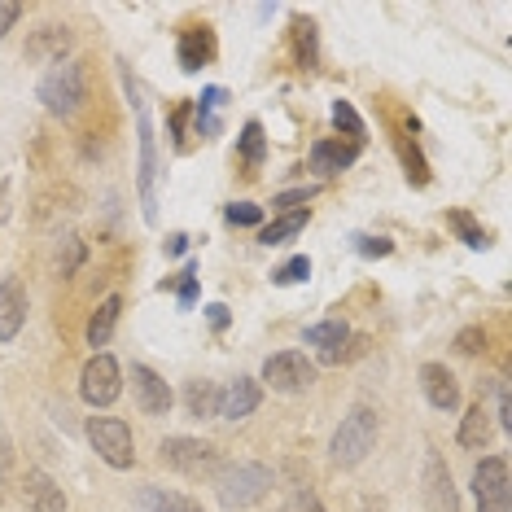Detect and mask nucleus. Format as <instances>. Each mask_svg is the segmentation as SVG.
I'll list each match as a JSON object with an SVG mask.
<instances>
[{
    "instance_id": "nucleus-10",
    "label": "nucleus",
    "mask_w": 512,
    "mask_h": 512,
    "mask_svg": "<svg viewBox=\"0 0 512 512\" xmlns=\"http://www.w3.org/2000/svg\"><path fill=\"white\" fill-rule=\"evenodd\" d=\"M259 403H263V386L254 377H237V381H228L224 390H219V421H246V416L259 412Z\"/></svg>"
},
{
    "instance_id": "nucleus-20",
    "label": "nucleus",
    "mask_w": 512,
    "mask_h": 512,
    "mask_svg": "<svg viewBox=\"0 0 512 512\" xmlns=\"http://www.w3.org/2000/svg\"><path fill=\"white\" fill-rule=\"evenodd\" d=\"M119 311H123L119 294H110V298L97 302V311H92V320H88V346H110L114 324H119Z\"/></svg>"
},
{
    "instance_id": "nucleus-11",
    "label": "nucleus",
    "mask_w": 512,
    "mask_h": 512,
    "mask_svg": "<svg viewBox=\"0 0 512 512\" xmlns=\"http://www.w3.org/2000/svg\"><path fill=\"white\" fill-rule=\"evenodd\" d=\"M425 512H460L456 482H451V469L442 464L438 451H429L425 460Z\"/></svg>"
},
{
    "instance_id": "nucleus-14",
    "label": "nucleus",
    "mask_w": 512,
    "mask_h": 512,
    "mask_svg": "<svg viewBox=\"0 0 512 512\" xmlns=\"http://www.w3.org/2000/svg\"><path fill=\"white\" fill-rule=\"evenodd\" d=\"M75 49V36H71V27L66 22H44V27L31 31V40H27V57L31 62H66V53Z\"/></svg>"
},
{
    "instance_id": "nucleus-16",
    "label": "nucleus",
    "mask_w": 512,
    "mask_h": 512,
    "mask_svg": "<svg viewBox=\"0 0 512 512\" xmlns=\"http://www.w3.org/2000/svg\"><path fill=\"white\" fill-rule=\"evenodd\" d=\"M22 499L31 512H66V491L44 469H27L22 477Z\"/></svg>"
},
{
    "instance_id": "nucleus-7",
    "label": "nucleus",
    "mask_w": 512,
    "mask_h": 512,
    "mask_svg": "<svg viewBox=\"0 0 512 512\" xmlns=\"http://www.w3.org/2000/svg\"><path fill=\"white\" fill-rule=\"evenodd\" d=\"M158 460L167 464V469H176V473H189V477H215L219 469V451L211 447V442H202V438H167L158 447Z\"/></svg>"
},
{
    "instance_id": "nucleus-31",
    "label": "nucleus",
    "mask_w": 512,
    "mask_h": 512,
    "mask_svg": "<svg viewBox=\"0 0 512 512\" xmlns=\"http://www.w3.org/2000/svg\"><path fill=\"white\" fill-rule=\"evenodd\" d=\"M307 276H311V259H307V254H294V259L281 263V267L272 272V285H281V289H285V285H302Z\"/></svg>"
},
{
    "instance_id": "nucleus-9",
    "label": "nucleus",
    "mask_w": 512,
    "mask_h": 512,
    "mask_svg": "<svg viewBox=\"0 0 512 512\" xmlns=\"http://www.w3.org/2000/svg\"><path fill=\"white\" fill-rule=\"evenodd\" d=\"M263 381L276 394H302L316 381V364L302 351H276V355H267V364H263Z\"/></svg>"
},
{
    "instance_id": "nucleus-1",
    "label": "nucleus",
    "mask_w": 512,
    "mask_h": 512,
    "mask_svg": "<svg viewBox=\"0 0 512 512\" xmlns=\"http://www.w3.org/2000/svg\"><path fill=\"white\" fill-rule=\"evenodd\" d=\"M211 482H215V499L228 512H246V508H254V504H263L267 499V491L276 486V473L267 469V464L237 460V464H219Z\"/></svg>"
},
{
    "instance_id": "nucleus-23",
    "label": "nucleus",
    "mask_w": 512,
    "mask_h": 512,
    "mask_svg": "<svg viewBox=\"0 0 512 512\" xmlns=\"http://www.w3.org/2000/svg\"><path fill=\"white\" fill-rule=\"evenodd\" d=\"M141 508L145 512H206L197 499L180 495V491H167V486H145V491H141Z\"/></svg>"
},
{
    "instance_id": "nucleus-22",
    "label": "nucleus",
    "mask_w": 512,
    "mask_h": 512,
    "mask_svg": "<svg viewBox=\"0 0 512 512\" xmlns=\"http://www.w3.org/2000/svg\"><path fill=\"white\" fill-rule=\"evenodd\" d=\"M486 438H491V412H486L482 403H473L469 412L460 416V434H456V442H460V447H469V451H482V447H486Z\"/></svg>"
},
{
    "instance_id": "nucleus-35",
    "label": "nucleus",
    "mask_w": 512,
    "mask_h": 512,
    "mask_svg": "<svg viewBox=\"0 0 512 512\" xmlns=\"http://www.w3.org/2000/svg\"><path fill=\"white\" fill-rule=\"evenodd\" d=\"M276 512H324V504H320V495H316V491H307V486H298V491L289 495V499H285V504L276 508Z\"/></svg>"
},
{
    "instance_id": "nucleus-41",
    "label": "nucleus",
    "mask_w": 512,
    "mask_h": 512,
    "mask_svg": "<svg viewBox=\"0 0 512 512\" xmlns=\"http://www.w3.org/2000/svg\"><path fill=\"white\" fill-rule=\"evenodd\" d=\"M189 114H193V106H180L176 114H171V136L184 145V123H189Z\"/></svg>"
},
{
    "instance_id": "nucleus-6",
    "label": "nucleus",
    "mask_w": 512,
    "mask_h": 512,
    "mask_svg": "<svg viewBox=\"0 0 512 512\" xmlns=\"http://www.w3.org/2000/svg\"><path fill=\"white\" fill-rule=\"evenodd\" d=\"M123 394V368L119 359L97 351L84 364V372H79V399H84L88 407H110L114 399Z\"/></svg>"
},
{
    "instance_id": "nucleus-44",
    "label": "nucleus",
    "mask_w": 512,
    "mask_h": 512,
    "mask_svg": "<svg viewBox=\"0 0 512 512\" xmlns=\"http://www.w3.org/2000/svg\"><path fill=\"white\" fill-rule=\"evenodd\" d=\"M5 219H9V180L0 184V224H5Z\"/></svg>"
},
{
    "instance_id": "nucleus-12",
    "label": "nucleus",
    "mask_w": 512,
    "mask_h": 512,
    "mask_svg": "<svg viewBox=\"0 0 512 512\" xmlns=\"http://www.w3.org/2000/svg\"><path fill=\"white\" fill-rule=\"evenodd\" d=\"M27 311H31V298H27V285L18 276H5L0 281V342H14L27 324Z\"/></svg>"
},
{
    "instance_id": "nucleus-24",
    "label": "nucleus",
    "mask_w": 512,
    "mask_h": 512,
    "mask_svg": "<svg viewBox=\"0 0 512 512\" xmlns=\"http://www.w3.org/2000/svg\"><path fill=\"white\" fill-rule=\"evenodd\" d=\"M228 106V92L224 88H206L193 106V119H197V136H219V110Z\"/></svg>"
},
{
    "instance_id": "nucleus-38",
    "label": "nucleus",
    "mask_w": 512,
    "mask_h": 512,
    "mask_svg": "<svg viewBox=\"0 0 512 512\" xmlns=\"http://www.w3.org/2000/svg\"><path fill=\"white\" fill-rule=\"evenodd\" d=\"M355 250L364 254V259H386V254L394 250L386 237H355Z\"/></svg>"
},
{
    "instance_id": "nucleus-42",
    "label": "nucleus",
    "mask_w": 512,
    "mask_h": 512,
    "mask_svg": "<svg viewBox=\"0 0 512 512\" xmlns=\"http://www.w3.org/2000/svg\"><path fill=\"white\" fill-rule=\"evenodd\" d=\"M206 316H211V329H228V307H224V302H211V307H206Z\"/></svg>"
},
{
    "instance_id": "nucleus-19",
    "label": "nucleus",
    "mask_w": 512,
    "mask_h": 512,
    "mask_svg": "<svg viewBox=\"0 0 512 512\" xmlns=\"http://www.w3.org/2000/svg\"><path fill=\"white\" fill-rule=\"evenodd\" d=\"M359 158V145H342V141H316L311 145V171L320 176H337Z\"/></svg>"
},
{
    "instance_id": "nucleus-3",
    "label": "nucleus",
    "mask_w": 512,
    "mask_h": 512,
    "mask_svg": "<svg viewBox=\"0 0 512 512\" xmlns=\"http://www.w3.org/2000/svg\"><path fill=\"white\" fill-rule=\"evenodd\" d=\"M36 97L44 101V110H49L53 119H75L79 106H84V97H88V75H84V62H75V57H66V62H57L53 71L40 79Z\"/></svg>"
},
{
    "instance_id": "nucleus-32",
    "label": "nucleus",
    "mask_w": 512,
    "mask_h": 512,
    "mask_svg": "<svg viewBox=\"0 0 512 512\" xmlns=\"http://www.w3.org/2000/svg\"><path fill=\"white\" fill-rule=\"evenodd\" d=\"M320 193V184H307V189H289V193H276L272 197V211L276 215H289V211H307V202Z\"/></svg>"
},
{
    "instance_id": "nucleus-37",
    "label": "nucleus",
    "mask_w": 512,
    "mask_h": 512,
    "mask_svg": "<svg viewBox=\"0 0 512 512\" xmlns=\"http://www.w3.org/2000/svg\"><path fill=\"white\" fill-rule=\"evenodd\" d=\"M456 351L460 355H482L486 351V333L482 329H460L456 333Z\"/></svg>"
},
{
    "instance_id": "nucleus-5",
    "label": "nucleus",
    "mask_w": 512,
    "mask_h": 512,
    "mask_svg": "<svg viewBox=\"0 0 512 512\" xmlns=\"http://www.w3.org/2000/svg\"><path fill=\"white\" fill-rule=\"evenodd\" d=\"M88 442H92V451L110 464V469L123 473V469H132L136 464V438H132V429H127V421H119V416H92L88 421Z\"/></svg>"
},
{
    "instance_id": "nucleus-34",
    "label": "nucleus",
    "mask_w": 512,
    "mask_h": 512,
    "mask_svg": "<svg viewBox=\"0 0 512 512\" xmlns=\"http://www.w3.org/2000/svg\"><path fill=\"white\" fill-rule=\"evenodd\" d=\"M224 219L232 228H259V219H263V206H254V202H232Z\"/></svg>"
},
{
    "instance_id": "nucleus-40",
    "label": "nucleus",
    "mask_w": 512,
    "mask_h": 512,
    "mask_svg": "<svg viewBox=\"0 0 512 512\" xmlns=\"http://www.w3.org/2000/svg\"><path fill=\"white\" fill-rule=\"evenodd\" d=\"M495 399H499V429H512V416H508V381L495 386Z\"/></svg>"
},
{
    "instance_id": "nucleus-28",
    "label": "nucleus",
    "mask_w": 512,
    "mask_h": 512,
    "mask_svg": "<svg viewBox=\"0 0 512 512\" xmlns=\"http://www.w3.org/2000/svg\"><path fill=\"white\" fill-rule=\"evenodd\" d=\"M333 127H337V132H346V141H351V145L364 149V141H368V136H364V119L355 114L351 101H333Z\"/></svg>"
},
{
    "instance_id": "nucleus-43",
    "label": "nucleus",
    "mask_w": 512,
    "mask_h": 512,
    "mask_svg": "<svg viewBox=\"0 0 512 512\" xmlns=\"http://www.w3.org/2000/svg\"><path fill=\"white\" fill-rule=\"evenodd\" d=\"M184 250H189V237H184V232H171V237H167V254L176 259V254H184Z\"/></svg>"
},
{
    "instance_id": "nucleus-36",
    "label": "nucleus",
    "mask_w": 512,
    "mask_h": 512,
    "mask_svg": "<svg viewBox=\"0 0 512 512\" xmlns=\"http://www.w3.org/2000/svg\"><path fill=\"white\" fill-rule=\"evenodd\" d=\"M9 473H14V442L0 429V504H5V495H9Z\"/></svg>"
},
{
    "instance_id": "nucleus-29",
    "label": "nucleus",
    "mask_w": 512,
    "mask_h": 512,
    "mask_svg": "<svg viewBox=\"0 0 512 512\" xmlns=\"http://www.w3.org/2000/svg\"><path fill=\"white\" fill-rule=\"evenodd\" d=\"M88 259V246H84V237H62V246H57V276H75L79 267H84Z\"/></svg>"
},
{
    "instance_id": "nucleus-30",
    "label": "nucleus",
    "mask_w": 512,
    "mask_h": 512,
    "mask_svg": "<svg viewBox=\"0 0 512 512\" xmlns=\"http://www.w3.org/2000/svg\"><path fill=\"white\" fill-rule=\"evenodd\" d=\"M447 219H451V228L460 232V241H464V246H469V250H486V246H491V237H486V228H482V224H473V215L451 211Z\"/></svg>"
},
{
    "instance_id": "nucleus-26",
    "label": "nucleus",
    "mask_w": 512,
    "mask_h": 512,
    "mask_svg": "<svg viewBox=\"0 0 512 512\" xmlns=\"http://www.w3.org/2000/svg\"><path fill=\"white\" fill-rule=\"evenodd\" d=\"M307 219H311V211H289V215H276L272 224H267L263 232H259V241L263 246H285V241H294L302 228H307Z\"/></svg>"
},
{
    "instance_id": "nucleus-27",
    "label": "nucleus",
    "mask_w": 512,
    "mask_h": 512,
    "mask_svg": "<svg viewBox=\"0 0 512 512\" xmlns=\"http://www.w3.org/2000/svg\"><path fill=\"white\" fill-rule=\"evenodd\" d=\"M263 149H267L263 123H259V119H250L246 127H241V162H246V171H250V176L263 167Z\"/></svg>"
},
{
    "instance_id": "nucleus-4",
    "label": "nucleus",
    "mask_w": 512,
    "mask_h": 512,
    "mask_svg": "<svg viewBox=\"0 0 512 512\" xmlns=\"http://www.w3.org/2000/svg\"><path fill=\"white\" fill-rule=\"evenodd\" d=\"M123 88L132 97V110H136V136H141V206H145V219L154 224L158 219V193H154V180H158V141H154V119H149L145 101H141V88L132 84V75H123Z\"/></svg>"
},
{
    "instance_id": "nucleus-25",
    "label": "nucleus",
    "mask_w": 512,
    "mask_h": 512,
    "mask_svg": "<svg viewBox=\"0 0 512 512\" xmlns=\"http://www.w3.org/2000/svg\"><path fill=\"white\" fill-rule=\"evenodd\" d=\"M294 57L302 71H311L320 62V31L311 18H294Z\"/></svg>"
},
{
    "instance_id": "nucleus-39",
    "label": "nucleus",
    "mask_w": 512,
    "mask_h": 512,
    "mask_svg": "<svg viewBox=\"0 0 512 512\" xmlns=\"http://www.w3.org/2000/svg\"><path fill=\"white\" fill-rule=\"evenodd\" d=\"M18 18H22V5H18V0H0V40H5L9 31L18 27Z\"/></svg>"
},
{
    "instance_id": "nucleus-8",
    "label": "nucleus",
    "mask_w": 512,
    "mask_h": 512,
    "mask_svg": "<svg viewBox=\"0 0 512 512\" xmlns=\"http://www.w3.org/2000/svg\"><path fill=\"white\" fill-rule=\"evenodd\" d=\"M473 499L477 512H512V482L504 456H486L473 469Z\"/></svg>"
},
{
    "instance_id": "nucleus-13",
    "label": "nucleus",
    "mask_w": 512,
    "mask_h": 512,
    "mask_svg": "<svg viewBox=\"0 0 512 512\" xmlns=\"http://www.w3.org/2000/svg\"><path fill=\"white\" fill-rule=\"evenodd\" d=\"M132 399L145 416H167L171 412V386L145 364H132Z\"/></svg>"
},
{
    "instance_id": "nucleus-2",
    "label": "nucleus",
    "mask_w": 512,
    "mask_h": 512,
    "mask_svg": "<svg viewBox=\"0 0 512 512\" xmlns=\"http://www.w3.org/2000/svg\"><path fill=\"white\" fill-rule=\"evenodd\" d=\"M377 412H372L368 403H355L351 412L342 416V425L333 429V442H329V460L337 469H355V464H364L372 456V447H377Z\"/></svg>"
},
{
    "instance_id": "nucleus-21",
    "label": "nucleus",
    "mask_w": 512,
    "mask_h": 512,
    "mask_svg": "<svg viewBox=\"0 0 512 512\" xmlns=\"http://www.w3.org/2000/svg\"><path fill=\"white\" fill-rule=\"evenodd\" d=\"M184 407H189V416L193 421H215V412H219V386L215 381H189L184 386Z\"/></svg>"
},
{
    "instance_id": "nucleus-17",
    "label": "nucleus",
    "mask_w": 512,
    "mask_h": 512,
    "mask_svg": "<svg viewBox=\"0 0 512 512\" xmlns=\"http://www.w3.org/2000/svg\"><path fill=\"white\" fill-rule=\"evenodd\" d=\"M346 342H351L346 320H320V324H311L307 329V346H320V364H342Z\"/></svg>"
},
{
    "instance_id": "nucleus-33",
    "label": "nucleus",
    "mask_w": 512,
    "mask_h": 512,
    "mask_svg": "<svg viewBox=\"0 0 512 512\" xmlns=\"http://www.w3.org/2000/svg\"><path fill=\"white\" fill-rule=\"evenodd\" d=\"M162 289H180V307H193V298H197V263H189L180 276H167Z\"/></svg>"
},
{
    "instance_id": "nucleus-15",
    "label": "nucleus",
    "mask_w": 512,
    "mask_h": 512,
    "mask_svg": "<svg viewBox=\"0 0 512 512\" xmlns=\"http://www.w3.org/2000/svg\"><path fill=\"white\" fill-rule=\"evenodd\" d=\"M421 390L429 407H438V412H456L460 407V381L447 364H421Z\"/></svg>"
},
{
    "instance_id": "nucleus-18",
    "label": "nucleus",
    "mask_w": 512,
    "mask_h": 512,
    "mask_svg": "<svg viewBox=\"0 0 512 512\" xmlns=\"http://www.w3.org/2000/svg\"><path fill=\"white\" fill-rule=\"evenodd\" d=\"M180 71H189V75H197L206 62L215 57V36H211V27H189L180 36Z\"/></svg>"
}]
</instances>
